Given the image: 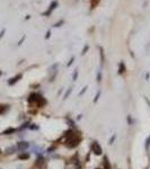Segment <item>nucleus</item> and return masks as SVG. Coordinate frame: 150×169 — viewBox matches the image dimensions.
I'll list each match as a JSON object with an SVG mask.
<instances>
[{
    "label": "nucleus",
    "instance_id": "obj_1",
    "mask_svg": "<svg viewBox=\"0 0 150 169\" xmlns=\"http://www.w3.org/2000/svg\"><path fill=\"white\" fill-rule=\"evenodd\" d=\"M36 103L39 106H42V105L45 104V100H44V98L43 97H41L40 95H37V94H33V95H30V97H29V103Z\"/></svg>",
    "mask_w": 150,
    "mask_h": 169
},
{
    "label": "nucleus",
    "instance_id": "obj_2",
    "mask_svg": "<svg viewBox=\"0 0 150 169\" xmlns=\"http://www.w3.org/2000/svg\"><path fill=\"white\" fill-rule=\"evenodd\" d=\"M91 150H93L94 153H96L97 155H98V154H102V148L99 147L98 142H94L93 145H91Z\"/></svg>",
    "mask_w": 150,
    "mask_h": 169
},
{
    "label": "nucleus",
    "instance_id": "obj_3",
    "mask_svg": "<svg viewBox=\"0 0 150 169\" xmlns=\"http://www.w3.org/2000/svg\"><path fill=\"white\" fill-rule=\"evenodd\" d=\"M27 147H28V143H27V142H19L18 143V148L20 150H24V149H26Z\"/></svg>",
    "mask_w": 150,
    "mask_h": 169
},
{
    "label": "nucleus",
    "instance_id": "obj_4",
    "mask_svg": "<svg viewBox=\"0 0 150 169\" xmlns=\"http://www.w3.org/2000/svg\"><path fill=\"white\" fill-rule=\"evenodd\" d=\"M20 77H22V76H20V74H19V76H17L16 78H12V79H14V80H10V81H9V84H12L14 82H16V81H17V80H18V79H19V78H20Z\"/></svg>",
    "mask_w": 150,
    "mask_h": 169
},
{
    "label": "nucleus",
    "instance_id": "obj_5",
    "mask_svg": "<svg viewBox=\"0 0 150 169\" xmlns=\"http://www.w3.org/2000/svg\"><path fill=\"white\" fill-rule=\"evenodd\" d=\"M15 131H16L15 128H9V130H7V131L3 132V134H10V132H15Z\"/></svg>",
    "mask_w": 150,
    "mask_h": 169
},
{
    "label": "nucleus",
    "instance_id": "obj_6",
    "mask_svg": "<svg viewBox=\"0 0 150 169\" xmlns=\"http://www.w3.org/2000/svg\"><path fill=\"white\" fill-rule=\"evenodd\" d=\"M19 158L20 159H27V158H28V154H23V155H20Z\"/></svg>",
    "mask_w": 150,
    "mask_h": 169
},
{
    "label": "nucleus",
    "instance_id": "obj_7",
    "mask_svg": "<svg viewBox=\"0 0 150 169\" xmlns=\"http://www.w3.org/2000/svg\"><path fill=\"white\" fill-rule=\"evenodd\" d=\"M149 143H150V138H149L148 140H147V144H146V147H147V148L149 147Z\"/></svg>",
    "mask_w": 150,
    "mask_h": 169
}]
</instances>
